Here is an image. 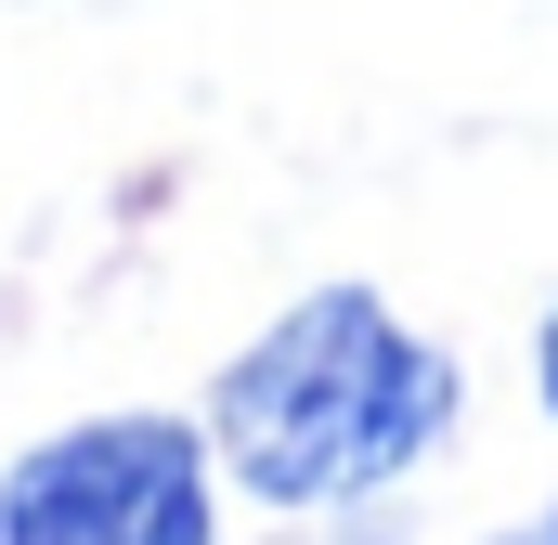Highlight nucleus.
<instances>
[{"label":"nucleus","mask_w":558,"mask_h":545,"mask_svg":"<svg viewBox=\"0 0 558 545\" xmlns=\"http://www.w3.org/2000/svg\"><path fill=\"white\" fill-rule=\"evenodd\" d=\"M338 545H351V533H338Z\"/></svg>","instance_id":"423d86ee"},{"label":"nucleus","mask_w":558,"mask_h":545,"mask_svg":"<svg viewBox=\"0 0 558 545\" xmlns=\"http://www.w3.org/2000/svg\"><path fill=\"white\" fill-rule=\"evenodd\" d=\"M494 545H546V533H494Z\"/></svg>","instance_id":"39448f33"},{"label":"nucleus","mask_w":558,"mask_h":545,"mask_svg":"<svg viewBox=\"0 0 558 545\" xmlns=\"http://www.w3.org/2000/svg\"><path fill=\"white\" fill-rule=\"evenodd\" d=\"M533 533H546V545H558V507H546V520H533Z\"/></svg>","instance_id":"20e7f679"},{"label":"nucleus","mask_w":558,"mask_h":545,"mask_svg":"<svg viewBox=\"0 0 558 545\" xmlns=\"http://www.w3.org/2000/svg\"><path fill=\"white\" fill-rule=\"evenodd\" d=\"M533 377H546V415H558V299H546V325H533Z\"/></svg>","instance_id":"7ed1b4c3"},{"label":"nucleus","mask_w":558,"mask_h":545,"mask_svg":"<svg viewBox=\"0 0 558 545\" xmlns=\"http://www.w3.org/2000/svg\"><path fill=\"white\" fill-rule=\"evenodd\" d=\"M0 545H221V455L195 415H78L0 468Z\"/></svg>","instance_id":"f03ea898"},{"label":"nucleus","mask_w":558,"mask_h":545,"mask_svg":"<svg viewBox=\"0 0 558 545\" xmlns=\"http://www.w3.org/2000/svg\"><path fill=\"white\" fill-rule=\"evenodd\" d=\"M454 428V351L416 338L377 286H312L221 364L208 390V455L234 494L286 520L364 507Z\"/></svg>","instance_id":"f257e3e1"}]
</instances>
